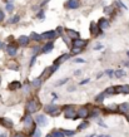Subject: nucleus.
Segmentation results:
<instances>
[{
  "label": "nucleus",
  "mask_w": 129,
  "mask_h": 137,
  "mask_svg": "<svg viewBox=\"0 0 129 137\" xmlns=\"http://www.w3.org/2000/svg\"><path fill=\"white\" fill-rule=\"evenodd\" d=\"M38 108H39V102H38L35 98L28 101V103H26V111H28L29 113H34V112H36Z\"/></svg>",
  "instance_id": "obj_1"
},
{
  "label": "nucleus",
  "mask_w": 129,
  "mask_h": 137,
  "mask_svg": "<svg viewBox=\"0 0 129 137\" xmlns=\"http://www.w3.org/2000/svg\"><path fill=\"white\" fill-rule=\"evenodd\" d=\"M44 111L48 112V113H50L52 116H59V108H58L55 104H53V103L45 106V107H44Z\"/></svg>",
  "instance_id": "obj_2"
},
{
  "label": "nucleus",
  "mask_w": 129,
  "mask_h": 137,
  "mask_svg": "<svg viewBox=\"0 0 129 137\" xmlns=\"http://www.w3.org/2000/svg\"><path fill=\"white\" fill-rule=\"evenodd\" d=\"M64 109H65V117L66 118H74V119L76 118V111L73 106H66V107H64Z\"/></svg>",
  "instance_id": "obj_3"
},
{
  "label": "nucleus",
  "mask_w": 129,
  "mask_h": 137,
  "mask_svg": "<svg viewBox=\"0 0 129 137\" xmlns=\"http://www.w3.org/2000/svg\"><path fill=\"white\" fill-rule=\"evenodd\" d=\"M118 111L120 113L125 114L126 118H128V121H129V103H122V104H119L118 106Z\"/></svg>",
  "instance_id": "obj_4"
},
{
  "label": "nucleus",
  "mask_w": 129,
  "mask_h": 137,
  "mask_svg": "<svg viewBox=\"0 0 129 137\" xmlns=\"http://www.w3.org/2000/svg\"><path fill=\"white\" fill-rule=\"evenodd\" d=\"M89 116V109L88 107H80L76 112V118H84V117H88Z\"/></svg>",
  "instance_id": "obj_5"
},
{
  "label": "nucleus",
  "mask_w": 129,
  "mask_h": 137,
  "mask_svg": "<svg viewBox=\"0 0 129 137\" xmlns=\"http://www.w3.org/2000/svg\"><path fill=\"white\" fill-rule=\"evenodd\" d=\"M35 121L39 126H46L48 124V118L45 114H36L35 117Z\"/></svg>",
  "instance_id": "obj_6"
},
{
  "label": "nucleus",
  "mask_w": 129,
  "mask_h": 137,
  "mask_svg": "<svg viewBox=\"0 0 129 137\" xmlns=\"http://www.w3.org/2000/svg\"><path fill=\"white\" fill-rule=\"evenodd\" d=\"M0 124L4 126V127H6V128H12V127L14 126L13 121H12L10 118H6V117H0Z\"/></svg>",
  "instance_id": "obj_7"
},
{
  "label": "nucleus",
  "mask_w": 129,
  "mask_h": 137,
  "mask_svg": "<svg viewBox=\"0 0 129 137\" xmlns=\"http://www.w3.org/2000/svg\"><path fill=\"white\" fill-rule=\"evenodd\" d=\"M115 88V94L123 93V94H129V86H118Z\"/></svg>",
  "instance_id": "obj_8"
},
{
  "label": "nucleus",
  "mask_w": 129,
  "mask_h": 137,
  "mask_svg": "<svg viewBox=\"0 0 129 137\" xmlns=\"http://www.w3.org/2000/svg\"><path fill=\"white\" fill-rule=\"evenodd\" d=\"M69 57H70V54H68V53H65V54H62L60 57H58V58L55 59L54 64H56V65H60V64H62V63H64L65 60H68V59H69Z\"/></svg>",
  "instance_id": "obj_9"
},
{
  "label": "nucleus",
  "mask_w": 129,
  "mask_h": 137,
  "mask_svg": "<svg viewBox=\"0 0 129 137\" xmlns=\"http://www.w3.org/2000/svg\"><path fill=\"white\" fill-rule=\"evenodd\" d=\"M66 35L69 37V38H72V39H79V37H80V34H79V32H75V30H73V29H66Z\"/></svg>",
  "instance_id": "obj_10"
},
{
  "label": "nucleus",
  "mask_w": 129,
  "mask_h": 137,
  "mask_svg": "<svg viewBox=\"0 0 129 137\" xmlns=\"http://www.w3.org/2000/svg\"><path fill=\"white\" fill-rule=\"evenodd\" d=\"M65 7L68 9H76L79 7V2H78V0H68Z\"/></svg>",
  "instance_id": "obj_11"
},
{
  "label": "nucleus",
  "mask_w": 129,
  "mask_h": 137,
  "mask_svg": "<svg viewBox=\"0 0 129 137\" xmlns=\"http://www.w3.org/2000/svg\"><path fill=\"white\" fill-rule=\"evenodd\" d=\"M55 37H56V32H54V30L45 32V33H43V35H42L43 39H53V38H55Z\"/></svg>",
  "instance_id": "obj_12"
},
{
  "label": "nucleus",
  "mask_w": 129,
  "mask_h": 137,
  "mask_svg": "<svg viewBox=\"0 0 129 137\" xmlns=\"http://www.w3.org/2000/svg\"><path fill=\"white\" fill-rule=\"evenodd\" d=\"M6 52H8L9 55L14 57V55H16V53H18V47H16V45H8Z\"/></svg>",
  "instance_id": "obj_13"
},
{
  "label": "nucleus",
  "mask_w": 129,
  "mask_h": 137,
  "mask_svg": "<svg viewBox=\"0 0 129 137\" xmlns=\"http://www.w3.org/2000/svg\"><path fill=\"white\" fill-rule=\"evenodd\" d=\"M98 27H99V29H105V28L109 27V23L105 18H100L99 22H98Z\"/></svg>",
  "instance_id": "obj_14"
},
{
  "label": "nucleus",
  "mask_w": 129,
  "mask_h": 137,
  "mask_svg": "<svg viewBox=\"0 0 129 137\" xmlns=\"http://www.w3.org/2000/svg\"><path fill=\"white\" fill-rule=\"evenodd\" d=\"M18 43H19L20 45L25 47V45H28V43H29V38H28L26 35H22V37L18 38Z\"/></svg>",
  "instance_id": "obj_15"
},
{
  "label": "nucleus",
  "mask_w": 129,
  "mask_h": 137,
  "mask_svg": "<svg viewBox=\"0 0 129 137\" xmlns=\"http://www.w3.org/2000/svg\"><path fill=\"white\" fill-rule=\"evenodd\" d=\"M73 44H74V47H76V48H84L85 47V44H86V42L85 40H82V39H75L74 42H73Z\"/></svg>",
  "instance_id": "obj_16"
},
{
  "label": "nucleus",
  "mask_w": 129,
  "mask_h": 137,
  "mask_svg": "<svg viewBox=\"0 0 129 137\" xmlns=\"http://www.w3.org/2000/svg\"><path fill=\"white\" fill-rule=\"evenodd\" d=\"M24 124H25V127H32L33 126V118H32L30 114H26L24 117Z\"/></svg>",
  "instance_id": "obj_17"
},
{
  "label": "nucleus",
  "mask_w": 129,
  "mask_h": 137,
  "mask_svg": "<svg viewBox=\"0 0 129 137\" xmlns=\"http://www.w3.org/2000/svg\"><path fill=\"white\" fill-rule=\"evenodd\" d=\"M100 29H99V27H98V24H95V23H92L90 24V33L93 34V35H98V32H99Z\"/></svg>",
  "instance_id": "obj_18"
},
{
  "label": "nucleus",
  "mask_w": 129,
  "mask_h": 137,
  "mask_svg": "<svg viewBox=\"0 0 129 137\" xmlns=\"http://www.w3.org/2000/svg\"><path fill=\"white\" fill-rule=\"evenodd\" d=\"M53 47H54V44H53L52 42L46 43V44L43 47V49H42V53H46V52H50V50L53 49Z\"/></svg>",
  "instance_id": "obj_19"
},
{
  "label": "nucleus",
  "mask_w": 129,
  "mask_h": 137,
  "mask_svg": "<svg viewBox=\"0 0 129 137\" xmlns=\"http://www.w3.org/2000/svg\"><path fill=\"white\" fill-rule=\"evenodd\" d=\"M20 87H22V83H20V82H18V81H15V82H12V83H10L9 89H10V91H15V89L20 88Z\"/></svg>",
  "instance_id": "obj_20"
},
{
  "label": "nucleus",
  "mask_w": 129,
  "mask_h": 137,
  "mask_svg": "<svg viewBox=\"0 0 129 137\" xmlns=\"http://www.w3.org/2000/svg\"><path fill=\"white\" fill-rule=\"evenodd\" d=\"M52 136H53V137H65L64 133L62 132V129H54V131L52 132Z\"/></svg>",
  "instance_id": "obj_21"
},
{
  "label": "nucleus",
  "mask_w": 129,
  "mask_h": 137,
  "mask_svg": "<svg viewBox=\"0 0 129 137\" xmlns=\"http://www.w3.org/2000/svg\"><path fill=\"white\" fill-rule=\"evenodd\" d=\"M104 94H105V96H113V94H115V88H114V87L106 88L105 92H104Z\"/></svg>",
  "instance_id": "obj_22"
},
{
  "label": "nucleus",
  "mask_w": 129,
  "mask_h": 137,
  "mask_svg": "<svg viewBox=\"0 0 129 137\" xmlns=\"http://www.w3.org/2000/svg\"><path fill=\"white\" fill-rule=\"evenodd\" d=\"M62 132L64 133V136L66 137H73L75 134V131H72V129H62Z\"/></svg>",
  "instance_id": "obj_23"
},
{
  "label": "nucleus",
  "mask_w": 129,
  "mask_h": 137,
  "mask_svg": "<svg viewBox=\"0 0 129 137\" xmlns=\"http://www.w3.org/2000/svg\"><path fill=\"white\" fill-rule=\"evenodd\" d=\"M114 74H115V77H116V78H123V77L125 76V72H124L123 69H118V71H115V72H114Z\"/></svg>",
  "instance_id": "obj_24"
},
{
  "label": "nucleus",
  "mask_w": 129,
  "mask_h": 137,
  "mask_svg": "<svg viewBox=\"0 0 129 137\" xmlns=\"http://www.w3.org/2000/svg\"><path fill=\"white\" fill-rule=\"evenodd\" d=\"M88 127H89V122L88 121H84V122L80 123V126H78V131H82L84 128H88Z\"/></svg>",
  "instance_id": "obj_25"
},
{
  "label": "nucleus",
  "mask_w": 129,
  "mask_h": 137,
  "mask_svg": "<svg viewBox=\"0 0 129 137\" xmlns=\"http://www.w3.org/2000/svg\"><path fill=\"white\" fill-rule=\"evenodd\" d=\"M30 39L39 42V40H42L43 38H42V35H39V34H36V33H32V35H30Z\"/></svg>",
  "instance_id": "obj_26"
},
{
  "label": "nucleus",
  "mask_w": 129,
  "mask_h": 137,
  "mask_svg": "<svg viewBox=\"0 0 129 137\" xmlns=\"http://www.w3.org/2000/svg\"><path fill=\"white\" fill-rule=\"evenodd\" d=\"M8 68H10V69H14V71H18V69H19V65H18L15 62H10V63L8 64Z\"/></svg>",
  "instance_id": "obj_27"
},
{
  "label": "nucleus",
  "mask_w": 129,
  "mask_h": 137,
  "mask_svg": "<svg viewBox=\"0 0 129 137\" xmlns=\"http://www.w3.org/2000/svg\"><path fill=\"white\" fill-rule=\"evenodd\" d=\"M98 116H99V109H96V108H94L93 111L89 112V117H93L94 118V117H98Z\"/></svg>",
  "instance_id": "obj_28"
},
{
  "label": "nucleus",
  "mask_w": 129,
  "mask_h": 137,
  "mask_svg": "<svg viewBox=\"0 0 129 137\" xmlns=\"http://www.w3.org/2000/svg\"><path fill=\"white\" fill-rule=\"evenodd\" d=\"M58 68H59V65H56V64H54L53 67H50V68H49V71H48V73H49V74H48V77H49V76H52V74H53V73H54Z\"/></svg>",
  "instance_id": "obj_29"
},
{
  "label": "nucleus",
  "mask_w": 129,
  "mask_h": 137,
  "mask_svg": "<svg viewBox=\"0 0 129 137\" xmlns=\"http://www.w3.org/2000/svg\"><path fill=\"white\" fill-rule=\"evenodd\" d=\"M68 81H69V78H63V79L58 81V82L55 83V86H56V87H60V86H63L64 83H68Z\"/></svg>",
  "instance_id": "obj_30"
},
{
  "label": "nucleus",
  "mask_w": 129,
  "mask_h": 137,
  "mask_svg": "<svg viewBox=\"0 0 129 137\" xmlns=\"http://www.w3.org/2000/svg\"><path fill=\"white\" fill-rule=\"evenodd\" d=\"M33 86L36 87V88H39V87L42 86V78H36V79H34V81H33Z\"/></svg>",
  "instance_id": "obj_31"
},
{
  "label": "nucleus",
  "mask_w": 129,
  "mask_h": 137,
  "mask_svg": "<svg viewBox=\"0 0 129 137\" xmlns=\"http://www.w3.org/2000/svg\"><path fill=\"white\" fill-rule=\"evenodd\" d=\"M104 97H105V94H104V93H100V94H98V96L95 97V101L99 102V103H102V102L104 101Z\"/></svg>",
  "instance_id": "obj_32"
},
{
  "label": "nucleus",
  "mask_w": 129,
  "mask_h": 137,
  "mask_svg": "<svg viewBox=\"0 0 129 137\" xmlns=\"http://www.w3.org/2000/svg\"><path fill=\"white\" fill-rule=\"evenodd\" d=\"M32 137H42V132H40V129L35 128V129L33 131V133H32Z\"/></svg>",
  "instance_id": "obj_33"
},
{
  "label": "nucleus",
  "mask_w": 129,
  "mask_h": 137,
  "mask_svg": "<svg viewBox=\"0 0 129 137\" xmlns=\"http://www.w3.org/2000/svg\"><path fill=\"white\" fill-rule=\"evenodd\" d=\"M82 52V48H76V47H74L73 49H72V53L73 54H78V53H80Z\"/></svg>",
  "instance_id": "obj_34"
},
{
  "label": "nucleus",
  "mask_w": 129,
  "mask_h": 137,
  "mask_svg": "<svg viewBox=\"0 0 129 137\" xmlns=\"http://www.w3.org/2000/svg\"><path fill=\"white\" fill-rule=\"evenodd\" d=\"M105 73H106V76H108V77H110V78H112V77H113V73H114V71H112V69H108Z\"/></svg>",
  "instance_id": "obj_35"
},
{
  "label": "nucleus",
  "mask_w": 129,
  "mask_h": 137,
  "mask_svg": "<svg viewBox=\"0 0 129 137\" xmlns=\"http://www.w3.org/2000/svg\"><path fill=\"white\" fill-rule=\"evenodd\" d=\"M13 9H14V7H13L12 4H6V10H8V12H12Z\"/></svg>",
  "instance_id": "obj_36"
},
{
  "label": "nucleus",
  "mask_w": 129,
  "mask_h": 137,
  "mask_svg": "<svg viewBox=\"0 0 129 137\" xmlns=\"http://www.w3.org/2000/svg\"><path fill=\"white\" fill-rule=\"evenodd\" d=\"M98 123H99V126H100V127H104V128H106V127H108V126H106V124H105L103 121H100V119L98 121Z\"/></svg>",
  "instance_id": "obj_37"
},
{
  "label": "nucleus",
  "mask_w": 129,
  "mask_h": 137,
  "mask_svg": "<svg viewBox=\"0 0 129 137\" xmlns=\"http://www.w3.org/2000/svg\"><path fill=\"white\" fill-rule=\"evenodd\" d=\"M105 12H106V13H113V7H109V8H105Z\"/></svg>",
  "instance_id": "obj_38"
},
{
  "label": "nucleus",
  "mask_w": 129,
  "mask_h": 137,
  "mask_svg": "<svg viewBox=\"0 0 129 137\" xmlns=\"http://www.w3.org/2000/svg\"><path fill=\"white\" fill-rule=\"evenodd\" d=\"M16 22H19V17H15V18H13L10 20V23H16Z\"/></svg>",
  "instance_id": "obj_39"
},
{
  "label": "nucleus",
  "mask_w": 129,
  "mask_h": 137,
  "mask_svg": "<svg viewBox=\"0 0 129 137\" xmlns=\"http://www.w3.org/2000/svg\"><path fill=\"white\" fill-rule=\"evenodd\" d=\"M75 62H76V63H85V60H84V59H82V58H76V59H75Z\"/></svg>",
  "instance_id": "obj_40"
},
{
  "label": "nucleus",
  "mask_w": 129,
  "mask_h": 137,
  "mask_svg": "<svg viewBox=\"0 0 129 137\" xmlns=\"http://www.w3.org/2000/svg\"><path fill=\"white\" fill-rule=\"evenodd\" d=\"M4 17H5V15H4V13H3L2 10H0V22H3V20H4Z\"/></svg>",
  "instance_id": "obj_41"
},
{
  "label": "nucleus",
  "mask_w": 129,
  "mask_h": 137,
  "mask_svg": "<svg viewBox=\"0 0 129 137\" xmlns=\"http://www.w3.org/2000/svg\"><path fill=\"white\" fill-rule=\"evenodd\" d=\"M38 17H39L40 19H43V18H44V13H43V12H39V14H38Z\"/></svg>",
  "instance_id": "obj_42"
},
{
  "label": "nucleus",
  "mask_w": 129,
  "mask_h": 137,
  "mask_svg": "<svg viewBox=\"0 0 129 137\" xmlns=\"http://www.w3.org/2000/svg\"><path fill=\"white\" fill-rule=\"evenodd\" d=\"M88 82H89V79H84V81H82L79 84H80V86H83V84H85V83H88Z\"/></svg>",
  "instance_id": "obj_43"
},
{
  "label": "nucleus",
  "mask_w": 129,
  "mask_h": 137,
  "mask_svg": "<svg viewBox=\"0 0 129 137\" xmlns=\"http://www.w3.org/2000/svg\"><path fill=\"white\" fill-rule=\"evenodd\" d=\"M102 48H103V45H102V44H99V45H95V47H94V49H102Z\"/></svg>",
  "instance_id": "obj_44"
},
{
  "label": "nucleus",
  "mask_w": 129,
  "mask_h": 137,
  "mask_svg": "<svg viewBox=\"0 0 129 137\" xmlns=\"http://www.w3.org/2000/svg\"><path fill=\"white\" fill-rule=\"evenodd\" d=\"M96 137H112V136H108V134H98Z\"/></svg>",
  "instance_id": "obj_45"
},
{
  "label": "nucleus",
  "mask_w": 129,
  "mask_h": 137,
  "mask_svg": "<svg viewBox=\"0 0 129 137\" xmlns=\"http://www.w3.org/2000/svg\"><path fill=\"white\" fill-rule=\"evenodd\" d=\"M14 137H24V134H23V133H16Z\"/></svg>",
  "instance_id": "obj_46"
},
{
  "label": "nucleus",
  "mask_w": 129,
  "mask_h": 137,
  "mask_svg": "<svg viewBox=\"0 0 129 137\" xmlns=\"http://www.w3.org/2000/svg\"><path fill=\"white\" fill-rule=\"evenodd\" d=\"M80 73H82V72H80V71H75V73H74V74H75V76H79V74H80Z\"/></svg>",
  "instance_id": "obj_47"
},
{
  "label": "nucleus",
  "mask_w": 129,
  "mask_h": 137,
  "mask_svg": "<svg viewBox=\"0 0 129 137\" xmlns=\"http://www.w3.org/2000/svg\"><path fill=\"white\" fill-rule=\"evenodd\" d=\"M74 89H75V87H69V88H68V91H70V92L74 91Z\"/></svg>",
  "instance_id": "obj_48"
},
{
  "label": "nucleus",
  "mask_w": 129,
  "mask_h": 137,
  "mask_svg": "<svg viewBox=\"0 0 129 137\" xmlns=\"http://www.w3.org/2000/svg\"><path fill=\"white\" fill-rule=\"evenodd\" d=\"M0 137H8V134H6V133H3V134L0 136Z\"/></svg>",
  "instance_id": "obj_49"
},
{
  "label": "nucleus",
  "mask_w": 129,
  "mask_h": 137,
  "mask_svg": "<svg viewBox=\"0 0 129 137\" xmlns=\"http://www.w3.org/2000/svg\"><path fill=\"white\" fill-rule=\"evenodd\" d=\"M124 65H125V67H128V68H129V62H126V63H125V64H124Z\"/></svg>",
  "instance_id": "obj_50"
},
{
  "label": "nucleus",
  "mask_w": 129,
  "mask_h": 137,
  "mask_svg": "<svg viewBox=\"0 0 129 137\" xmlns=\"http://www.w3.org/2000/svg\"><path fill=\"white\" fill-rule=\"evenodd\" d=\"M45 137H53V136H52V133H49V134H46Z\"/></svg>",
  "instance_id": "obj_51"
},
{
  "label": "nucleus",
  "mask_w": 129,
  "mask_h": 137,
  "mask_svg": "<svg viewBox=\"0 0 129 137\" xmlns=\"http://www.w3.org/2000/svg\"><path fill=\"white\" fill-rule=\"evenodd\" d=\"M2 48H3V43H2V42H0V49H2Z\"/></svg>",
  "instance_id": "obj_52"
},
{
  "label": "nucleus",
  "mask_w": 129,
  "mask_h": 137,
  "mask_svg": "<svg viewBox=\"0 0 129 137\" xmlns=\"http://www.w3.org/2000/svg\"><path fill=\"white\" fill-rule=\"evenodd\" d=\"M0 82H2V78H0Z\"/></svg>",
  "instance_id": "obj_53"
}]
</instances>
